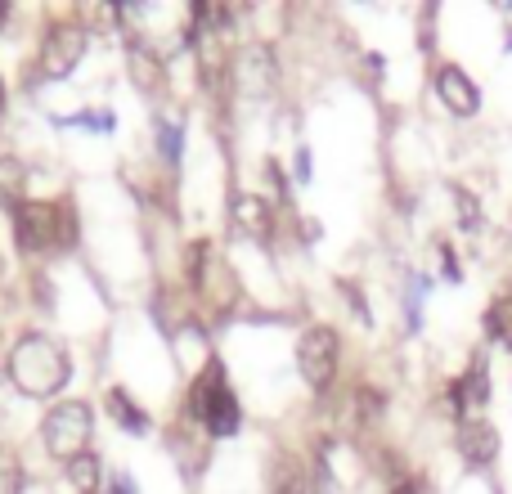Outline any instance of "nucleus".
I'll return each mask as SVG.
<instances>
[{
	"instance_id": "f257e3e1",
	"label": "nucleus",
	"mask_w": 512,
	"mask_h": 494,
	"mask_svg": "<svg viewBox=\"0 0 512 494\" xmlns=\"http://www.w3.org/2000/svg\"><path fill=\"white\" fill-rule=\"evenodd\" d=\"M72 378V360L54 337L45 333H27L18 337V346L9 351V382H14L23 396L45 400V396H59Z\"/></svg>"
},
{
	"instance_id": "f03ea898",
	"label": "nucleus",
	"mask_w": 512,
	"mask_h": 494,
	"mask_svg": "<svg viewBox=\"0 0 512 494\" xmlns=\"http://www.w3.org/2000/svg\"><path fill=\"white\" fill-rule=\"evenodd\" d=\"M14 234L27 256H41L77 243V216L68 203H23L14 212Z\"/></svg>"
},
{
	"instance_id": "7ed1b4c3",
	"label": "nucleus",
	"mask_w": 512,
	"mask_h": 494,
	"mask_svg": "<svg viewBox=\"0 0 512 494\" xmlns=\"http://www.w3.org/2000/svg\"><path fill=\"white\" fill-rule=\"evenodd\" d=\"M189 418L194 423H203V432L212 436H234L239 432V400H234V391L225 387V369L216 360H207L203 378L194 382V391H189Z\"/></svg>"
},
{
	"instance_id": "20e7f679",
	"label": "nucleus",
	"mask_w": 512,
	"mask_h": 494,
	"mask_svg": "<svg viewBox=\"0 0 512 494\" xmlns=\"http://www.w3.org/2000/svg\"><path fill=\"white\" fill-rule=\"evenodd\" d=\"M90 432H95V414H90L86 400H63V405H54L50 414H45V423H41L45 450H50L54 459H63V463H72V459L86 454Z\"/></svg>"
},
{
	"instance_id": "39448f33",
	"label": "nucleus",
	"mask_w": 512,
	"mask_h": 494,
	"mask_svg": "<svg viewBox=\"0 0 512 494\" xmlns=\"http://www.w3.org/2000/svg\"><path fill=\"white\" fill-rule=\"evenodd\" d=\"M81 54H86V27L81 23H54L50 32H45V41H41L36 72H41L45 81H59V77H68V72L77 68Z\"/></svg>"
},
{
	"instance_id": "423d86ee",
	"label": "nucleus",
	"mask_w": 512,
	"mask_h": 494,
	"mask_svg": "<svg viewBox=\"0 0 512 494\" xmlns=\"http://www.w3.org/2000/svg\"><path fill=\"white\" fill-rule=\"evenodd\" d=\"M189 270H194L198 292H203V297L212 301L216 310H230V306H234V292H239V283H234L230 265L221 261V252H216L212 243H194V256H189Z\"/></svg>"
},
{
	"instance_id": "0eeeda50",
	"label": "nucleus",
	"mask_w": 512,
	"mask_h": 494,
	"mask_svg": "<svg viewBox=\"0 0 512 494\" xmlns=\"http://www.w3.org/2000/svg\"><path fill=\"white\" fill-rule=\"evenodd\" d=\"M297 369L315 391H324L337 373V333L333 328H306L297 342Z\"/></svg>"
},
{
	"instance_id": "6e6552de",
	"label": "nucleus",
	"mask_w": 512,
	"mask_h": 494,
	"mask_svg": "<svg viewBox=\"0 0 512 494\" xmlns=\"http://www.w3.org/2000/svg\"><path fill=\"white\" fill-rule=\"evenodd\" d=\"M436 95H441V104L450 108L454 117H472L481 108V90L477 81L468 77V72L459 68V63H445L441 72H436Z\"/></svg>"
},
{
	"instance_id": "1a4fd4ad",
	"label": "nucleus",
	"mask_w": 512,
	"mask_h": 494,
	"mask_svg": "<svg viewBox=\"0 0 512 494\" xmlns=\"http://www.w3.org/2000/svg\"><path fill=\"white\" fill-rule=\"evenodd\" d=\"M230 221H234V230H239L243 239H252V243H265V239L274 234V212H270V203H265V198H256V194H234Z\"/></svg>"
},
{
	"instance_id": "9d476101",
	"label": "nucleus",
	"mask_w": 512,
	"mask_h": 494,
	"mask_svg": "<svg viewBox=\"0 0 512 494\" xmlns=\"http://www.w3.org/2000/svg\"><path fill=\"white\" fill-rule=\"evenodd\" d=\"M459 450H463V459L468 463H490L499 454V432L490 423H481V418H463Z\"/></svg>"
},
{
	"instance_id": "9b49d317",
	"label": "nucleus",
	"mask_w": 512,
	"mask_h": 494,
	"mask_svg": "<svg viewBox=\"0 0 512 494\" xmlns=\"http://www.w3.org/2000/svg\"><path fill=\"white\" fill-rule=\"evenodd\" d=\"M486 396H490V373H486V364L477 360V364H472V369L450 387L454 414H477V409L486 405Z\"/></svg>"
},
{
	"instance_id": "f8f14e48",
	"label": "nucleus",
	"mask_w": 512,
	"mask_h": 494,
	"mask_svg": "<svg viewBox=\"0 0 512 494\" xmlns=\"http://www.w3.org/2000/svg\"><path fill=\"white\" fill-rule=\"evenodd\" d=\"M234 72H239V86L248 90V95H265V90L274 86V59L265 50H248L234 63Z\"/></svg>"
},
{
	"instance_id": "ddd939ff",
	"label": "nucleus",
	"mask_w": 512,
	"mask_h": 494,
	"mask_svg": "<svg viewBox=\"0 0 512 494\" xmlns=\"http://www.w3.org/2000/svg\"><path fill=\"white\" fill-rule=\"evenodd\" d=\"M108 414H113V418H117V423H122V427H126V432H131V436L149 432V414H144V409H140V405H135V400H131V396H126V391H122V387H113V391H108Z\"/></svg>"
},
{
	"instance_id": "4468645a",
	"label": "nucleus",
	"mask_w": 512,
	"mask_h": 494,
	"mask_svg": "<svg viewBox=\"0 0 512 494\" xmlns=\"http://www.w3.org/2000/svg\"><path fill=\"white\" fill-rule=\"evenodd\" d=\"M23 185H27V167H23V162H18V158H0V203H9L18 212V207L27 203Z\"/></svg>"
},
{
	"instance_id": "2eb2a0df",
	"label": "nucleus",
	"mask_w": 512,
	"mask_h": 494,
	"mask_svg": "<svg viewBox=\"0 0 512 494\" xmlns=\"http://www.w3.org/2000/svg\"><path fill=\"white\" fill-rule=\"evenodd\" d=\"M68 481L81 494H99V490H104V468H99L95 454H81V459L68 463Z\"/></svg>"
},
{
	"instance_id": "dca6fc26",
	"label": "nucleus",
	"mask_w": 512,
	"mask_h": 494,
	"mask_svg": "<svg viewBox=\"0 0 512 494\" xmlns=\"http://www.w3.org/2000/svg\"><path fill=\"white\" fill-rule=\"evenodd\" d=\"M131 72H135V86L140 90H162V59L149 50H140L135 45L131 50Z\"/></svg>"
},
{
	"instance_id": "f3484780",
	"label": "nucleus",
	"mask_w": 512,
	"mask_h": 494,
	"mask_svg": "<svg viewBox=\"0 0 512 494\" xmlns=\"http://www.w3.org/2000/svg\"><path fill=\"white\" fill-rule=\"evenodd\" d=\"M158 149L167 162L180 158V117H167V113L158 117Z\"/></svg>"
},
{
	"instance_id": "a211bd4d",
	"label": "nucleus",
	"mask_w": 512,
	"mask_h": 494,
	"mask_svg": "<svg viewBox=\"0 0 512 494\" xmlns=\"http://www.w3.org/2000/svg\"><path fill=\"white\" fill-rule=\"evenodd\" d=\"M306 490V477H301V468L292 459L279 463V472H274V494H301Z\"/></svg>"
},
{
	"instance_id": "6ab92c4d",
	"label": "nucleus",
	"mask_w": 512,
	"mask_h": 494,
	"mask_svg": "<svg viewBox=\"0 0 512 494\" xmlns=\"http://www.w3.org/2000/svg\"><path fill=\"white\" fill-rule=\"evenodd\" d=\"M23 490V468L9 450H0V494H18Z\"/></svg>"
},
{
	"instance_id": "aec40b11",
	"label": "nucleus",
	"mask_w": 512,
	"mask_h": 494,
	"mask_svg": "<svg viewBox=\"0 0 512 494\" xmlns=\"http://www.w3.org/2000/svg\"><path fill=\"white\" fill-rule=\"evenodd\" d=\"M99 494H131V486H126V481H122V477H117V481H108V486H104V490H99Z\"/></svg>"
},
{
	"instance_id": "412c9836",
	"label": "nucleus",
	"mask_w": 512,
	"mask_h": 494,
	"mask_svg": "<svg viewBox=\"0 0 512 494\" xmlns=\"http://www.w3.org/2000/svg\"><path fill=\"white\" fill-rule=\"evenodd\" d=\"M5 18H9V5H5V0H0V27H5Z\"/></svg>"
},
{
	"instance_id": "4be33fe9",
	"label": "nucleus",
	"mask_w": 512,
	"mask_h": 494,
	"mask_svg": "<svg viewBox=\"0 0 512 494\" xmlns=\"http://www.w3.org/2000/svg\"><path fill=\"white\" fill-rule=\"evenodd\" d=\"M0 104H5V86H0Z\"/></svg>"
}]
</instances>
